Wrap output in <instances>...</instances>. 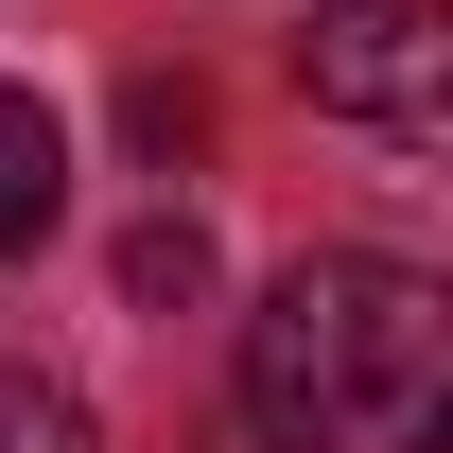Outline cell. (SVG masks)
Here are the masks:
<instances>
[{"label": "cell", "instance_id": "obj_1", "mask_svg": "<svg viewBox=\"0 0 453 453\" xmlns=\"http://www.w3.org/2000/svg\"><path fill=\"white\" fill-rule=\"evenodd\" d=\"M244 418L280 453H436L453 418V296L384 244H314L244 314Z\"/></svg>", "mask_w": 453, "mask_h": 453}, {"label": "cell", "instance_id": "obj_2", "mask_svg": "<svg viewBox=\"0 0 453 453\" xmlns=\"http://www.w3.org/2000/svg\"><path fill=\"white\" fill-rule=\"evenodd\" d=\"M296 88H314L332 122L418 140V122L453 105V18H436V0H332V18L296 35Z\"/></svg>", "mask_w": 453, "mask_h": 453}, {"label": "cell", "instance_id": "obj_3", "mask_svg": "<svg viewBox=\"0 0 453 453\" xmlns=\"http://www.w3.org/2000/svg\"><path fill=\"white\" fill-rule=\"evenodd\" d=\"M53 226H70V122L35 88H0V262H35Z\"/></svg>", "mask_w": 453, "mask_h": 453}, {"label": "cell", "instance_id": "obj_4", "mask_svg": "<svg viewBox=\"0 0 453 453\" xmlns=\"http://www.w3.org/2000/svg\"><path fill=\"white\" fill-rule=\"evenodd\" d=\"M122 296H140V314H192V296H210V226H192V210L122 226Z\"/></svg>", "mask_w": 453, "mask_h": 453}, {"label": "cell", "instance_id": "obj_5", "mask_svg": "<svg viewBox=\"0 0 453 453\" xmlns=\"http://www.w3.org/2000/svg\"><path fill=\"white\" fill-rule=\"evenodd\" d=\"M0 453H105V436H88V401H70L53 366H18V349H0Z\"/></svg>", "mask_w": 453, "mask_h": 453}, {"label": "cell", "instance_id": "obj_6", "mask_svg": "<svg viewBox=\"0 0 453 453\" xmlns=\"http://www.w3.org/2000/svg\"><path fill=\"white\" fill-rule=\"evenodd\" d=\"M122 140H140V157H210V88H192V70H140V88H122Z\"/></svg>", "mask_w": 453, "mask_h": 453}]
</instances>
